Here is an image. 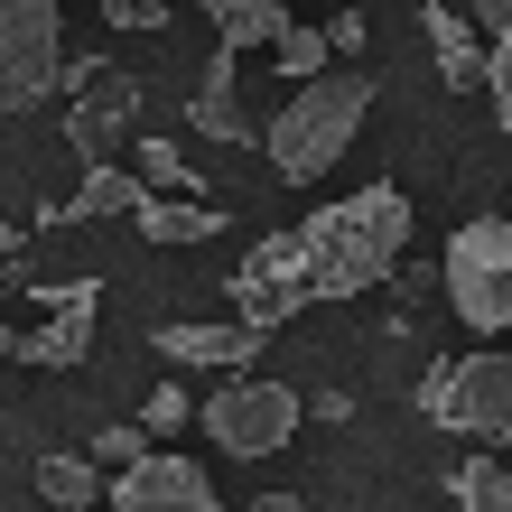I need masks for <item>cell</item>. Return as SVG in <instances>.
<instances>
[{
	"label": "cell",
	"instance_id": "obj_1",
	"mask_svg": "<svg viewBox=\"0 0 512 512\" xmlns=\"http://www.w3.org/2000/svg\"><path fill=\"white\" fill-rule=\"evenodd\" d=\"M401 243H410V196L401 187H354L336 205H317V215L280 224L270 243H252L243 270H233V308L270 336L280 317L317 308V298H354V289L391 280Z\"/></svg>",
	"mask_w": 512,
	"mask_h": 512
},
{
	"label": "cell",
	"instance_id": "obj_2",
	"mask_svg": "<svg viewBox=\"0 0 512 512\" xmlns=\"http://www.w3.org/2000/svg\"><path fill=\"white\" fill-rule=\"evenodd\" d=\"M364 112H373V75H336V56H326L317 75H298V94L270 112V168L289 177V187H317L326 168L354 149V131H364Z\"/></svg>",
	"mask_w": 512,
	"mask_h": 512
},
{
	"label": "cell",
	"instance_id": "obj_3",
	"mask_svg": "<svg viewBox=\"0 0 512 512\" xmlns=\"http://www.w3.org/2000/svg\"><path fill=\"white\" fill-rule=\"evenodd\" d=\"M419 410L438 429H457L475 447H512V345L494 354H457V364H429L419 382Z\"/></svg>",
	"mask_w": 512,
	"mask_h": 512
},
{
	"label": "cell",
	"instance_id": "obj_4",
	"mask_svg": "<svg viewBox=\"0 0 512 512\" xmlns=\"http://www.w3.org/2000/svg\"><path fill=\"white\" fill-rule=\"evenodd\" d=\"M447 308L475 336H512V215H485L447 243Z\"/></svg>",
	"mask_w": 512,
	"mask_h": 512
},
{
	"label": "cell",
	"instance_id": "obj_5",
	"mask_svg": "<svg viewBox=\"0 0 512 512\" xmlns=\"http://www.w3.org/2000/svg\"><path fill=\"white\" fill-rule=\"evenodd\" d=\"M308 419V401H298L289 382H261L252 364L233 373L215 401H205V438L224 447V457H243V466H261V457H280L289 447V429Z\"/></svg>",
	"mask_w": 512,
	"mask_h": 512
},
{
	"label": "cell",
	"instance_id": "obj_6",
	"mask_svg": "<svg viewBox=\"0 0 512 512\" xmlns=\"http://www.w3.org/2000/svg\"><path fill=\"white\" fill-rule=\"evenodd\" d=\"M56 66H66V19H56V0H0V112L47 103Z\"/></svg>",
	"mask_w": 512,
	"mask_h": 512
},
{
	"label": "cell",
	"instance_id": "obj_7",
	"mask_svg": "<svg viewBox=\"0 0 512 512\" xmlns=\"http://www.w3.org/2000/svg\"><path fill=\"white\" fill-rule=\"evenodd\" d=\"M56 94H66V140L84 159H112V149L131 140V112H140V84L112 75L103 56H75V66H56Z\"/></svg>",
	"mask_w": 512,
	"mask_h": 512
},
{
	"label": "cell",
	"instance_id": "obj_8",
	"mask_svg": "<svg viewBox=\"0 0 512 512\" xmlns=\"http://www.w3.org/2000/svg\"><path fill=\"white\" fill-rule=\"evenodd\" d=\"M103 503H122V512H215V485H205L196 457H177V447L149 438L140 457H122L103 475Z\"/></svg>",
	"mask_w": 512,
	"mask_h": 512
},
{
	"label": "cell",
	"instance_id": "obj_9",
	"mask_svg": "<svg viewBox=\"0 0 512 512\" xmlns=\"http://www.w3.org/2000/svg\"><path fill=\"white\" fill-rule=\"evenodd\" d=\"M159 354L168 364H205V373H243L252 354H261V326L252 317H187V326H159Z\"/></svg>",
	"mask_w": 512,
	"mask_h": 512
},
{
	"label": "cell",
	"instance_id": "obj_10",
	"mask_svg": "<svg viewBox=\"0 0 512 512\" xmlns=\"http://www.w3.org/2000/svg\"><path fill=\"white\" fill-rule=\"evenodd\" d=\"M94 280H75V289H56V308H47V326L38 336H10V354H28V364H47V373H66V364H84V345H94Z\"/></svg>",
	"mask_w": 512,
	"mask_h": 512
},
{
	"label": "cell",
	"instance_id": "obj_11",
	"mask_svg": "<svg viewBox=\"0 0 512 512\" xmlns=\"http://www.w3.org/2000/svg\"><path fill=\"white\" fill-rule=\"evenodd\" d=\"M419 38H429V56H438V84H457V94L485 84V28L475 19H457L447 0H419Z\"/></svg>",
	"mask_w": 512,
	"mask_h": 512
},
{
	"label": "cell",
	"instance_id": "obj_12",
	"mask_svg": "<svg viewBox=\"0 0 512 512\" xmlns=\"http://www.w3.org/2000/svg\"><path fill=\"white\" fill-rule=\"evenodd\" d=\"M131 224L149 233V243H205V233H224V215H215L196 187H177V196H140V205H131Z\"/></svg>",
	"mask_w": 512,
	"mask_h": 512
},
{
	"label": "cell",
	"instance_id": "obj_13",
	"mask_svg": "<svg viewBox=\"0 0 512 512\" xmlns=\"http://www.w3.org/2000/svg\"><path fill=\"white\" fill-rule=\"evenodd\" d=\"M131 205H140V177H131V168H112V159H84V187H75L66 205H56L47 224H103V215H131Z\"/></svg>",
	"mask_w": 512,
	"mask_h": 512
},
{
	"label": "cell",
	"instance_id": "obj_14",
	"mask_svg": "<svg viewBox=\"0 0 512 512\" xmlns=\"http://www.w3.org/2000/svg\"><path fill=\"white\" fill-rule=\"evenodd\" d=\"M187 112H196V131H205V140H243V131H252V122H243V94H233V47L205 66V84H196V103H187Z\"/></svg>",
	"mask_w": 512,
	"mask_h": 512
},
{
	"label": "cell",
	"instance_id": "obj_15",
	"mask_svg": "<svg viewBox=\"0 0 512 512\" xmlns=\"http://www.w3.org/2000/svg\"><path fill=\"white\" fill-rule=\"evenodd\" d=\"M205 19H215V38L243 56V47H270L289 19V0H205Z\"/></svg>",
	"mask_w": 512,
	"mask_h": 512
},
{
	"label": "cell",
	"instance_id": "obj_16",
	"mask_svg": "<svg viewBox=\"0 0 512 512\" xmlns=\"http://www.w3.org/2000/svg\"><path fill=\"white\" fill-rule=\"evenodd\" d=\"M38 494L47 503H103V466L84 447H56V457H38Z\"/></svg>",
	"mask_w": 512,
	"mask_h": 512
},
{
	"label": "cell",
	"instance_id": "obj_17",
	"mask_svg": "<svg viewBox=\"0 0 512 512\" xmlns=\"http://www.w3.org/2000/svg\"><path fill=\"white\" fill-rule=\"evenodd\" d=\"M447 503H466V512H512V466H503V457H466L457 475H447Z\"/></svg>",
	"mask_w": 512,
	"mask_h": 512
},
{
	"label": "cell",
	"instance_id": "obj_18",
	"mask_svg": "<svg viewBox=\"0 0 512 512\" xmlns=\"http://www.w3.org/2000/svg\"><path fill=\"white\" fill-rule=\"evenodd\" d=\"M131 177H140V196L196 187V168H187V149H177V140H131Z\"/></svg>",
	"mask_w": 512,
	"mask_h": 512
},
{
	"label": "cell",
	"instance_id": "obj_19",
	"mask_svg": "<svg viewBox=\"0 0 512 512\" xmlns=\"http://www.w3.org/2000/svg\"><path fill=\"white\" fill-rule=\"evenodd\" d=\"M485 94H494V112H503V140H512V10H503V28L485 38Z\"/></svg>",
	"mask_w": 512,
	"mask_h": 512
},
{
	"label": "cell",
	"instance_id": "obj_20",
	"mask_svg": "<svg viewBox=\"0 0 512 512\" xmlns=\"http://www.w3.org/2000/svg\"><path fill=\"white\" fill-rule=\"evenodd\" d=\"M270 47H280V75H317L326 56H336V47H326V28H298V19H280V38H270Z\"/></svg>",
	"mask_w": 512,
	"mask_h": 512
},
{
	"label": "cell",
	"instance_id": "obj_21",
	"mask_svg": "<svg viewBox=\"0 0 512 512\" xmlns=\"http://www.w3.org/2000/svg\"><path fill=\"white\" fill-rule=\"evenodd\" d=\"M140 429H149V438H177V429H187V391L159 382V391H149V410H140Z\"/></svg>",
	"mask_w": 512,
	"mask_h": 512
},
{
	"label": "cell",
	"instance_id": "obj_22",
	"mask_svg": "<svg viewBox=\"0 0 512 512\" xmlns=\"http://www.w3.org/2000/svg\"><path fill=\"white\" fill-rule=\"evenodd\" d=\"M103 19H112V28H168L177 0H103Z\"/></svg>",
	"mask_w": 512,
	"mask_h": 512
},
{
	"label": "cell",
	"instance_id": "obj_23",
	"mask_svg": "<svg viewBox=\"0 0 512 512\" xmlns=\"http://www.w3.org/2000/svg\"><path fill=\"white\" fill-rule=\"evenodd\" d=\"M140 447H149V429H94V447H84V457H94V466L112 475L122 457H140Z\"/></svg>",
	"mask_w": 512,
	"mask_h": 512
},
{
	"label": "cell",
	"instance_id": "obj_24",
	"mask_svg": "<svg viewBox=\"0 0 512 512\" xmlns=\"http://www.w3.org/2000/svg\"><path fill=\"white\" fill-rule=\"evenodd\" d=\"M326 47H336V56H364V10H336V19H326Z\"/></svg>",
	"mask_w": 512,
	"mask_h": 512
},
{
	"label": "cell",
	"instance_id": "obj_25",
	"mask_svg": "<svg viewBox=\"0 0 512 512\" xmlns=\"http://www.w3.org/2000/svg\"><path fill=\"white\" fill-rule=\"evenodd\" d=\"M503 10H512V0H475V28L494 38V28H503Z\"/></svg>",
	"mask_w": 512,
	"mask_h": 512
}]
</instances>
